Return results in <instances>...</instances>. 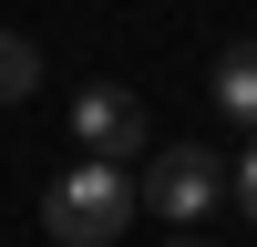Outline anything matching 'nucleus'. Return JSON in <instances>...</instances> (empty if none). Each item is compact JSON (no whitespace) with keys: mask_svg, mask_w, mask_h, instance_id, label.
<instances>
[{"mask_svg":"<svg viewBox=\"0 0 257 247\" xmlns=\"http://www.w3.org/2000/svg\"><path fill=\"white\" fill-rule=\"evenodd\" d=\"M41 226H52L62 247H113L123 226H134V175H123V165H62L52 196H41Z\"/></svg>","mask_w":257,"mask_h":247,"instance_id":"1","label":"nucleus"},{"mask_svg":"<svg viewBox=\"0 0 257 247\" xmlns=\"http://www.w3.org/2000/svg\"><path fill=\"white\" fill-rule=\"evenodd\" d=\"M226 206V155L216 144H155L134 175V216H165V226H196Z\"/></svg>","mask_w":257,"mask_h":247,"instance_id":"2","label":"nucleus"},{"mask_svg":"<svg viewBox=\"0 0 257 247\" xmlns=\"http://www.w3.org/2000/svg\"><path fill=\"white\" fill-rule=\"evenodd\" d=\"M72 144H82V165H123L134 175V155L155 144V124H144V103L123 82H82L72 93Z\"/></svg>","mask_w":257,"mask_h":247,"instance_id":"3","label":"nucleus"},{"mask_svg":"<svg viewBox=\"0 0 257 247\" xmlns=\"http://www.w3.org/2000/svg\"><path fill=\"white\" fill-rule=\"evenodd\" d=\"M206 93H216L226 124H247V134H257V41H226L216 72H206Z\"/></svg>","mask_w":257,"mask_h":247,"instance_id":"4","label":"nucleus"},{"mask_svg":"<svg viewBox=\"0 0 257 247\" xmlns=\"http://www.w3.org/2000/svg\"><path fill=\"white\" fill-rule=\"evenodd\" d=\"M31 93H41V52L21 31H0V103H31Z\"/></svg>","mask_w":257,"mask_h":247,"instance_id":"5","label":"nucleus"},{"mask_svg":"<svg viewBox=\"0 0 257 247\" xmlns=\"http://www.w3.org/2000/svg\"><path fill=\"white\" fill-rule=\"evenodd\" d=\"M237 206H247V226H257V144H247V165H237Z\"/></svg>","mask_w":257,"mask_h":247,"instance_id":"6","label":"nucleus"},{"mask_svg":"<svg viewBox=\"0 0 257 247\" xmlns=\"http://www.w3.org/2000/svg\"><path fill=\"white\" fill-rule=\"evenodd\" d=\"M165 247H206V237H165Z\"/></svg>","mask_w":257,"mask_h":247,"instance_id":"7","label":"nucleus"}]
</instances>
